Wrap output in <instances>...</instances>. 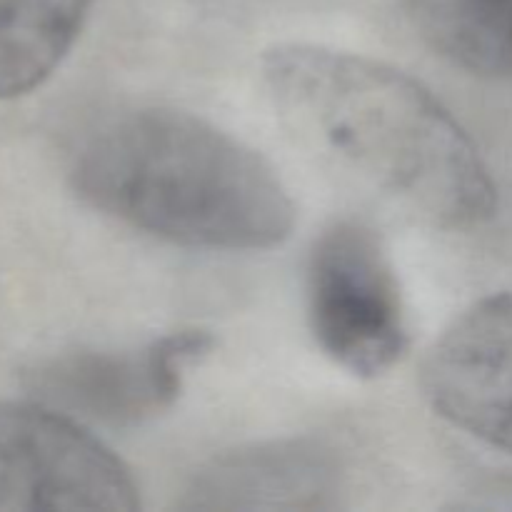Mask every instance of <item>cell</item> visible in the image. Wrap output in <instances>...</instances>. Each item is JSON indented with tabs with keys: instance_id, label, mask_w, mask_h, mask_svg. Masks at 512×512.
<instances>
[{
	"instance_id": "6da1fadb",
	"label": "cell",
	"mask_w": 512,
	"mask_h": 512,
	"mask_svg": "<svg viewBox=\"0 0 512 512\" xmlns=\"http://www.w3.org/2000/svg\"><path fill=\"white\" fill-rule=\"evenodd\" d=\"M263 78L280 113L430 225L493 218L490 170L463 125L423 83L378 60L323 45L268 50Z\"/></svg>"
},
{
	"instance_id": "7a4b0ae2",
	"label": "cell",
	"mask_w": 512,
	"mask_h": 512,
	"mask_svg": "<svg viewBox=\"0 0 512 512\" xmlns=\"http://www.w3.org/2000/svg\"><path fill=\"white\" fill-rule=\"evenodd\" d=\"M70 175L95 210L185 248L268 250L295 228V203L273 165L183 110L140 108L108 120Z\"/></svg>"
},
{
	"instance_id": "3957f363",
	"label": "cell",
	"mask_w": 512,
	"mask_h": 512,
	"mask_svg": "<svg viewBox=\"0 0 512 512\" xmlns=\"http://www.w3.org/2000/svg\"><path fill=\"white\" fill-rule=\"evenodd\" d=\"M308 320L320 350L358 378H378L405 355L403 290L370 225L338 220L318 238L308 265Z\"/></svg>"
},
{
	"instance_id": "277c9868",
	"label": "cell",
	"mask_w": 512,
	"mask_h": 512,
	"mask_svg": "<svg viewBox=\"0 0 512 512\" xmlns=\"http://www.w3.org/2000/svg\"><path fill=\"white\" fill-rule=\"evenodd\" d=\"M128 465L73 415L48 403H0V512H135Z\"/></svg>"
},
{
	"instance_id": "5b68a950",
	"label": "cell",
	"mask_w": 512,
	"mask_h": 512,
	"mask_svg": "<svg viewBox=\"0 0 512 512\" xmlns=\"http://www.w3.org/2000/svg\"><path fill=\"white\" fill-rule=\"evenodd\" d=\"M215 348L208 330H178L140 350L70 353L30 373L43 403L78 418L128 428L155 418L178 400L185 368Z\"/></svg>"
},
{
	"instance_id": "8992f818",
	"label": "cell",
	"mask_w": 512,
	"mask_h": 512,
	"mask_svg": "<svg viewBox=\"0 0 512 512\" xmlns=\"http://www.w3.org/2000/svg\"><path fill=\"white\" fill-rule=\"evenodd\" d=\"M420 380L448 423L512 455V290L455 318L428 350Z\"/></svg>"
},
{
	"instance_id": "52a82bcc",
	"label": "cell",
	"mask_w": 512,
	"mask_h": 512,
	"mask_svg": "<svg viewBox=\"0 0 512 512\" xmlns=\"http://www.w3.org/2000/svg\"><path fill=\"white\" fill-rule=\"evenodd\" d=\"M338 490V470L318 448L275 443L240 450L215 460L198 475L183 508L255 510V508H328Z\"/></svg>"
},
{
	"instance_id": "ba28073f",
	"label": "cell",
	"mask_w": 512,
	"mask_h": 512,
	"mask_svg": "<svg viewBox=\"0 0 512 512\" xmlns=\"http://www.w3.org/2000/svg\"><path fill=\"white\" fill-rule=\"evenodd\" d=\"M90 0H0V100L55 73L83 30Z\"/></svg>"
},
{
	"instance_id": "9c48e42d",
	"label": "cell",
	"mask_w": 512,
	"mask_h": 512,
	"mask_svg": "<svg viewBox=\"0 0 512 512\" xmlns=\"http://www.w3.org/2000/svg\"><path fill=\"white\" fill-rule=\"evenodd\" d=\"M420 35L480 78L512 80V0H410Z\"/></svg>"
}]
</instances>
